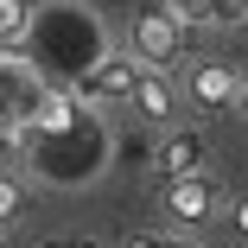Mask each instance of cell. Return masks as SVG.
<instances>
[{"label":"cell","mask_w":248,"mask_h":248,"mask_svg":"<svg viewBox=\"0 0 248 248\" xmlns=\"http://www.w3.org/2000/svg\"><path fill=\"white\" fill-rule=\"evenodd\" d=\"M26 26H32L26 0H0V51H7V45H19V38H26Z\"/></svg>","instance_id":"52a82bcc"},{"label":"cell","mask_w":248,"mask_h":248,"mask_svg":"<svg viewBox=\"0 0 248 248\" xmlns=\"http://www.w3.org/2000/svg\"><path fill=\"white\" fill-rule=\"evenodd\" d=\"M134 38V58L146 64V70H172L178 58H185V38H191V26H178L166 7H146V13H134V26H127Z\"/></svg>","instance_id":"6da1fadb"},{"label":"cell","mask_w":248,"mask_h":248,"mask_svg":"<svg viewBox=\"0 0 248 248\" xmlns=\"http://www.w3.org/2000/svg\"><path fill=\"white\" fill-rule=\"evenodd\" d=\"M159 204H166V217H172L178 229H204V223L217 217V191H210L204 172H185V178H166Z\"/></svg>","instance_id":"7a4b0ae2"},{"label":"cell","mask_w":248,"mask_h":248,"mask_svg":"<svg viewBox=\"0 0 248 248\" xmlns=\"http://www.w3.org/2000/svg\"><path fill=\"white\" fill-rule=\"evenodd\" d=\"M217 19H223V26H242V19H248V0H210V26H217Z\"/></svg>","instance_id":"8fae6325"},{"label":"cell","mask_w":248,"mask_h":248,"mask_svg":"<svg viewBox=\"0 0 248 248\" xmlns=\"http://www.w3.org/2000/svg\"><path fill=\"white\" fill-rule=\"evenodd\" d=\"M140 70L146 64H134V58H102L89 77H83V102H115V95H134V83H140Z\"/></svg>","instance_id":"277c9868"},{"label":"cell","mask_w":248,"mask_h":248,"mask_svg":"<svg viewBox=\"0 0 248 248\" xmlns=\"http://www.w3.org/2000/svg\"><path fill=\"white\" fill-rule=\"evenodd\" d=\"M51 248H95V242H51Z\"/></svg>","instance_id":"5bb4252c"},{"label":"cell","mask_w":248,"mask_h":248,"mask_svg":"<svg viewBox=\"0 0 248 248\" xmlns=\"http://www.w3.org/2000/svg\"><path fill=\"white\" fill-rule=\"evenodd\" d=\"M235 102H242V108H248V70H242V89H235Z\"/></svg>","instance_id":"4fadbf2b"},{"label":"cell","mask_w":248,"mask_h":248,"mask_svg":"<svg viewBox=\"0 0 248 248\" xmlns=\"http://www.w3.org/2000/svg\"><path fill=\"white\" fill-rule=\"evenodd\" d=\"M204 153H210V146H204V134H191V127H166L159 134V146H153V172L159 178H185V172H204Z\"/></svg>","instance_id":"3957f363"},{"label":"cell","mask_w":248,"mask_h":248,"mask_svg":"<svg viewBox=\"0 0 248 248\" xmlns=\"http://www.w3.org/2000/svg\"><path fill=\"white\" fill-rule=\"evenodd\" d=\"M121 248H204L197 235H127Z\"/></svg>","instance_id":"30bf717a"},{"label":"cell","mask_w":248,"mask_h":248,"mask_svg":"<svg viewBox=\"0 0 248 248\" xmlns=\"http://www.w3.org/2000/svg\"><path fill=\"white\" fill-rule=\"evenodd\" d=\"M166 13L178 26H210V0H166Z\"/></svg>","instance_id":"9c48e42d"},{"label":"cell","mask_w":248,"mask_h":248,"mask_svg":"<svg viewBox=\"0 0 248 248\" xmlns=\"http://www.w3.org/2000/svg\"><path fill=\"white\" fill-rule=\"evenodd\" d=\"M229 223H235V235H248V197H235V210H229Z\"/></svg>","instance_id":"7c38bea8"},{"label":"cell","mask_w":248,"mask_h":248,"mask_svg":"<svg viewBox=\"0 0 248 248\" xmlns=\"http://www.w3.org/2000/svg\"><path fill=\"white\" fill-rule=\"evenodd\" d=\"M235 89H242V70H229V64H197L191 70V102L197 108H229Z\"/></svg>","instance_id":"8992f818"},{"label":"cell","mask_w":248,"mask_h":248,"mask_svg":"<svg viewBox=\"0 0 248 248\" xmlns=\"http://www.w3.org/2000/svg\"><path fill=\"white\" fill-rule=\"evenodd\" d=\"M19 204H26V191H19V178H13V172H0V229H7V223L19 217Z\"/></svg>","instance_id":"ba28073f"},{"label":"cell","mask_w":248,"mask_h":248,"mask_svg":"<svg viewBox=\"0 0 248 248\" xmlns=\"http://www.w3.org/2000/svg\"><path fill=\"white\" fill-rule=\"evenodd\" d=\"M127 102L140 108V121H153V127H172L178 121V95H172V77L166 70H140V83H134Z\"/></svg>","instance_id":"5b68a950"}]
</instances>
